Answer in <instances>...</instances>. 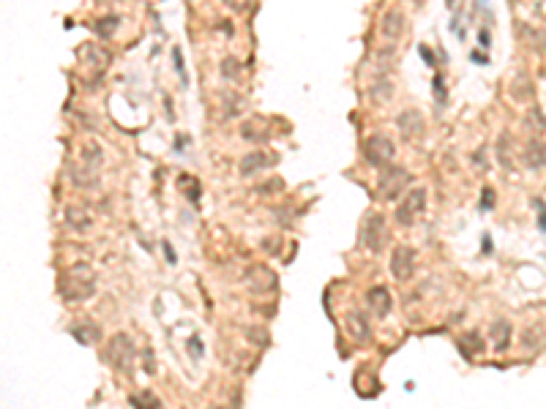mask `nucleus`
<instances>
[{"label": "nucleus", "instance_id": "obj_1", "mask_svg": "<svg viewBox=\"0 0 546 409\" xmlns=\"http://www.w3.org/2000/svg\"><path fill=\"white\" fill-rule=\"evenodd\" d=\"M58 289L63 295V300L69 303H82L87 297H93L96 292V271L87 262H77L69 271L61 273L58 278Z\"/></svg>", "mask_w": 546, "mask_h": 409}, {"label": "nucleus", "instance_id": "obj_2", "mask_svg": "<svg viewBox=\"0 0 546 409\" xmlns=\"http://www.w3.org/2000/svg\"><path fill=\"white\" fill-rule=\"evenodd\" d=\"M101 147L98 145H82V150H79V167L74 164L72 169H69V175H72V180L77 183L79 189H90V186H96V180H98V167H101Z\"/></svg>", "mask_w": 546, "mask_h": 409}, {"label": "nucleus", "instance_id": "obj_3", "mask_svg": "<svg viewBox=\"0 0 546 409\" xmlns=\"http://www.w3.org/2000/svg\"><path fill=\"white\" fill-rule=\"evenodd\" d=\"M412 180V175L404 169V167H399V164H386L383 169H380V180H377V197L380 200H399L401 197V191H404V186Z\"/></svg>", "mask_w": 546, "mask_h": 409}, {"label": "nucleus", "instance_id": "obj_4", "mask_svg": "<svg viewBox=\"0 0 546 409\" xmlns=\"http://www.w3.org/2000/svg\"><path fill=\"white\" fill-rule=\"evenodd\" d=\"M104 360H107L112 368L129 374V371H132V360H134V341H132V336H129V333H115L112 339L107 341Z\"/></svg>", "mask_w": 546, "mask_h": 409}, {"label": "nucleus", "instance_id": "obj_5", "mask_svg": "<svg viewBox=\"0 0 546 409\" xmlns=\"http://www.w3.org/2000/svg\"><path fill=\"white\" fill-rule=\"evenodd\" d=\"M361 243H364L369 251H375V254H380V251L388 246V229H386V218H383L380 213H369V216L364 218Z\"/></svg>", "mask_w": 546, "mask_h": 409}, {"label": "nucleus", "instance_id": "obj_6", "mask_svg": "<svg viewBox=\"0 0 546 409\" xmlns=\"http://www.w3.org/2000/svg\"><path fill=\"white\" fill-rule=\"evenodd\" d=\"M361 150H364V158H366L372 167H377V169H383L386 164H390L393 156H396V145H393L386 134H372L364 142Z\"/></svg>", "mask_w": 546, "mask_h": 409}, {"label": "nucleus", "instance_id": "obj_7", "mask_svg": "<svg viewBox=\"0 0 546 409\" xmlns=\"http://www.w3.org/2000/svg\"><path fill=\"white\" fill-rule=\"evenodd\" d=\"M426 202H429V191H426L423 186L410 189V191L404 194L401 204H399V210H396V221L404 224V227H410V224L426 210Z\"/></svg>", "mask_w": 546, "mask_h": 409}, {"label": "nucleus", "instance_id": "obj_8", "mask_svg": "<svg viewBox=\"0 0 546 409\" xmlns=\"http://www.w3.org/2000/svg\"><path fill=\"white\" fill-rule=\"evenodd\" d=\"M415 260H418L415 249L396 246V251L390 254V273H393V278L396 281H410L415 275Z\"/></svg>", "mask_w": 546, "mask_h": 409}, {"label": "nucleus", "instance_id": "obj_9", "mask_svg": "<svg viewBox=\"0 0 546 409\" xmlns=\"http://www.w3.org/2000/svg\"><path fill=\"white\" fill-rule=\"evenodd\" d=\"M276 284H279V278H276V273L271 271L268 265H251V268L246 271V286H249V292H254V295L273 292Z\"/></svg>", "mask_w": 546, "mask_h": 409}, {"label": "nucleus", "instance_id": "obj_10", "mask_svg": "<svg viewBox=\"0 0 546 409\" xmlns=\"http://www.w3.org/2000/svg\"><path fill=\"white\" fill-rule=\"evenodd\" d=\"M396 129L401 132L404 139H418L426 132V120L418 109H404V112L396 115Z\"/></svg>", "mask_w": 546, "mask_h": 409}, {"label": "nucleus", "instance_id": "obj_11", "mask_svg": "<svg viewBox=\"0 0 546 409\" xmlns=\"http://www.w3.org/2000/svg\"><path fill=\"white\" fill-rule=\"evenodd\" d=\"M404 28H407V22H404V14L401 11H396V8H390L383 14V22H380V36H383V41H388L390 47L401 39V33H404Z\"/></svg>", "mask_w": 546, "mask_h": 409}, {"label": "nucleus", "instance_id": "obj_12", "mask_svg": "<svg viewBox=\"0 0 546 409\" xmlns=\"http://www.w3.org/2000/svg\"><path fill=\"white\" fill-rule=\"evenodd\" d=\"M273 164H276V156L262 153V150H251V153H246L240 158V175L243 178H251V175H257V172H262V169H268Z\"/></svg>", "mask_w": 546, "mask_h": 409}, {"label": "nucleus", "instance_id": "obj_13", "mask_svg": "<svg viewBox=\"0 0 546 409\" xmlns=\"http://www.w3.org/2000/svg\"><path fill=\"white\" fill-rule=\"evenodd\" d=\"M366 306H369V311H372L377 319L388 317L390 314V292L386 289V286H372V289L366 292Z\"/></svg>", "mask_w": 546, "mask_h": 409}, {"label": "nucleus", "instance_id": "obj_14", "mask_svg": "<svg viewBox=\"0 0 546 409\" xmlns=\"http://www.w3.org/2000/svg\"><path fill=\"white\" fill-rule=\"evenodd\" d=\"M522 164L527 169H544L546 167V145L541 139H530L522 150Z\"/></svg>", "mask_w": 546, "mask_h": 409}, {"label": "nucleus", "instance_id": "obj_15", "mask_svg": "<svg viewBox=\"0 0 546 409\" xmlns=\"http://www.w3.org/2000/svg\"><path fill=\"white\" fill-rule=\"evenodd\" d=\"M344 325H347V333L355 341L372 339V325H369L366 314H361V311H350V314L344 317Z\"/></svg>", "mask_w": 546, "mask_h": 409}, {"label": "nucleus", "instance_id": "obj_16", "mask_svg": "<svg viewBox=\"0 0 546 409\" xmlns=\"http://www.w3.org/2000/svg\"><path fill=\"white\" fill-rule=\"evenodd\" d=\"M511 336H514V331H511V322L508 319L492 322V341H494V349L497 352H505L511 346Z\"/></svg>", "mask_w": 546, "mask_h": 409}, {"label": "nucleus", "instance_id": "obj_17", "mask_svg": "<svg viewBox=\"0 0 546 409\" xmlns=\"http://www.w3.org/2000/svg\"><path fill=\"white\" fill-rule=\"evenodd\" d=\"M63 218H66V224H69L72 229H77V232H87V229H90V224H93V218L87 216V210H85V207H77V204L66 207Z\"/></svg>", "mask_w": 546, "mask_h": 409}, {"label": "nucleus", "instance_id": "obj_18", "mask_svg": "<svg viewBox=\"0 0 546 409\" xmlns=\"http://www.w3.org/2000/svg\"><path fill=\"white\" fill-rule=\"evenodd\" d=\"M240 136L246 142H265L268 139V123H262L260 118L246 120V123H240Z\"/></svg>", "mask_w": 546, "mask_h": 409}, {"label": "nucleus", "instance_id": "obj_19", "mask_svg": "<svg viewBox=\"0 0 546 409\" xmlns=\"http://www.w3.org/2000/svg\"><path fill=\"white\" fill-rule=\"evenodd\" d=\"M72 336L79 341V344H96V341L101 339V331H98V325H93V322H79L72 328Z\"/></svg>", "mask_w": 546, "mask_h": 409}, {"label": "nucleus", "instance_id": "obj_20", "mask_svg": "<svg viewBox=\"0 0 546 409\" xmlns=\"http://www.w3.org/2000/svg\"><path fill=\"white\" fill-rule=\"evenodd\" d=\"M494 153H497V161H500L503 169H514V167H511V134H508V132H503V134L497 136Z\"/></svg>", "mask_w": 546, "mask_h": 409}, {"label": "nucleus", "instance_id": "obj_21", "mask_svg": "<svg viewBox=\"0 0 546 409\" xmlns=\"http://www.w3.org/2000/svg\"><path fill=\"white\" fill-rule=\"evenodd\" d=\"M118 25H120V17H118V14H107V17H101V19L96 22V33H98L101 39H112Z\"/></svg>", "mask_w": 546, "mask_h": 409}, {"label": "nucleus", "instance_id": "obj_22", "mask_svg": "<svg viewBox=\"0 0 546 409\" xmlns=\"http://www.w3.org/2000/svg\"><path fill=\"white\" fill-rule=\"evenodd\" d=\"M390 96H393V82L388 76H377L375 85H372V98L375 101H390Z\"/></svg>", "mask_w": 546, "mask_h": 409}, {"label": "nucleus", "instance_id": "obj_23", "mask_svg": "<svg viewBox=\"0 0 546 409\" xmlns=\"http://www.w3.org/2000/svg\"><path fill=\"white\" fill-rule=\"evenodd\" d=\"M459 346H462V352H465V357H472V355H478V352H483V341L478 333H468V336H462L459 341Z\"/></svg>", "mask_w": 546, "mask_h": 409}, {"label": "nucleus", "instance_id": "obj_24", "mask_svg": "<svg viewBox=\"0 0 546 409\" xmlns=\"http://www.w3.org/2000/svg\"><path fill=\"white\" fill-rule=\"evenodd\" d=\"M129 404L132 407H148V409H158L161 407V401H158L154 393H143V396H132L129 399Z\"/></svg>", "mask_w": 546, "mask_h": 409}, {"label": "nucleus", "instance_id": "obj_25", "mask_svg": "<svg viewBox=\"0 0 546 409\" xmlns=\"http://www.w3.org/2000/svg\"><path fill=\"white\" fill-rule=\"evenodd\" d=\"M219 68H222V76H224V79H238V76H240V63H238V58H233V55L224 58Z\"/></svg>", "mask_w": 546, "mask_h": 409}, {"label": "nucleus", "instance_id": "obj_26", "mask_svg": "<svg viewBox=\"0 0 546 409\" xmlns=\"http://www.w3.org/2000/svg\"><path fill=\"white\" fill-rule=\"evenodd\" d=\"M178 183L183 186V191H189V200H191V202H197V200H200V183H197L194 178L180 175V180H178Z\"/></svg>", "mask_w": 546, "mask_h": 409}, {"label": "nucleus", "instance_id": "obj_27", "mask_svg": "<svg viewBox=\"0 0 546 409\" xmlns=\"http://www.w3.org/2000/svg\"><path fill=\"white\" fill-rule=\"evenodd\" d=\"M222 104H224V118H227V115L233 118V115H238V112H240V107H243V98L233 93V96H224V98H222Z\"/></svg>", "mask_w": 546, "mask_h": 409}, {"label": "nucleus", "instance_id": "obj_28", "mask_svg": "<svg viewBox=\"0 0 546 409\" xmlns=\"http://www.w3.org/2000/svg\"><path fill=\"white\" fill-rule=\"evenodd\" d=\"M533 207L538 210V229L546 232V202L544 200H533Z\"/></svg>", "mask_w": 546, "mask_h": 409}, {"label": "nucleus", "instance_id": "obj_29", "mask_svg": "<svg viewBox=\"0 0 546 409\" xmlns=\"http://www.w3.org/2000/svg\"><path fill=\"white\" fill-rule=\"evenodd\" d=\"M434 96H437V104H440V107L448 101V96H445V87H443V76H440V74L434 76Z\"/></svg>", "mask_w": 546, "mask_h": 409}, {"label": "nucleus", "instance_id": "obj_30", "mask_svg": "<svg viewBox=\"0 0 546 409\" xmlns=\"http://www.w3.org/2000/svg\"><path fill=\"white\" fill-rule=\"evenodd\" d=\"M492 204H494V191L489 186H483V191H481V210H489Z\"/></svg>", "mask_w": 546, "mask_h": 409}, {"label": "nucleus", "instance_id": "obj_31", "mask_svg": "<svg viewBox=\"0 0 546 409\" xmlns=\"http://www.w3.org/2000/svg\"><path fill=\"white\" fill-rule=\"evenodd\" d=\"M418 52H421V58H423V63H426V66H429V68H434V66H437V61H434V52H432V50H429L426 44H421V47H418Z\"/></svg>", "mask_w": 546, "mask_h": 409}, {"label": "nucleus", "instance_id": "obj_32", "mask_svg": "<svg viewBox=\"0 0 546 409\" xmlns=\"http://www.w3.org/2000/svg\"><path fill=\"white\" fill-rule=\"evenodd\" d=\"M249 339H257L254 341L257 346H265V344H268V333H265V331H260V328H254V331H249Z\"/></svg>", "mask_w": 546, "mask_h": 409}, {"label": "nucleus", "instance_id": "obj_33", "mask_svg": "<svg viewBox=\"0 0 546 409\" xmlns=\"http://www.w3.org/2000/svg\"><path fill=\"white\" fill-rule=\"evenodd\" d=\"M222 3H224V6L230 8V11H238V14L249 8V0H222Z\"/></svg>", "mask_w": 546, "mask_h": 409}, {"label": "nucleus", "instance_id": "obj_34", "mask_svg": "<svg viewBox=\"0 0 546 409\" xmlns=\"http://www.w3.org/2000/svg\"><path fill=\"white\" fill-rule=\"evenodd\" d=\"M189 349H191V355H194L197 360L202 357V344H200V339H197V336H191V339H189Z\"/></svg>", "mask_w": 546, "mask_h": 409}, {"label": "nucleus", "instance_id": "obj_35", "mask_svg": "<svg viewBox=\"0 0 546 409\" xmlns=\"http://www.w3.org/2000/svg\"><path fill=\"white\" fill-rule=\"evenodd\" d=\"M282 180H271V183H265V186H260V191H282Z\"/></svg>", "mask_w": 546, "mask_h": 409}, {"label": "nucleus", "instance_id": "obj_36", "mask_svg": "<svg viewBox=\"0 0 546 409\" xmlns=\"http://www.w3.org/2000/svg\"><path fill=\"white\" fill-rule=\"evenodd\" d=\"M145 371H148V374L156 371V366H154V352H151V349H145Z\"/></svg>", "mask_w": 546, "mask_h": 409}, {"label": "nucleus", "instance_id": "obj_37", "mask_svg": "<svg viewBox=\"0 0 546 409\" xmlns=\"http://www.w3.org/2000/svg\"><path fill=\"white\" fill-rule=\"evenodd\" d=\"M164 251H167V262H169V265H175L178 260H175V254H172V246H169V243H164Z\"/></svg>", "mask_w": 546, "mask_h": 409}, {"label": "nucleus", "instance_id": "obj_38", "mask_svg": "<svg viewBox=\"0 0 546 409\" xmlns=\"http://www.w3.org/2000/svg\"><path fill=\"white\" fill-rule=\"evenodd\" d=\"M481 47H489V30H481Z\"/></svg>", "mask_w": 546, "mask_h": 409}, {"label": "nucleus", "instance_id": "obj_39", "mask_svg": "<svg viewBox=\"0 0 546 409\" xmlns=\"http://www.w3.org/2000/svg\"><path fill=\"white\" fill-rule=\"evenodd\" d=\"M470 58H472V61H475V63H481V66H483V63H486V58H483V55H481V52H472V55H470Z\"/></svg>", "mask_w": 546, "mask_h": 409}, {"label": "nucleus", "instance_id": "obj_40", "mask_svg": "<svg viewBox=\"0 0 546 409\" xmlns=\"http://www.w3.org/2000/svg\"><path fill=\"white\" fill-rule=\"evenodd\" d=\"M98 3H118V0H98Z\"/></svg>", "mask_w": 546, "mask_h": 409}, {"label": "nucleus", "instance_id": "obj_41", "mask_svg": "<svg viewBox=\"0 0 546 409\" xmlns=\"http://www.w3.org/2000/svg\"><path fill=\"white\" fill-rule=\"evenodd\" d=\"M445 3H448V6H454V3H456V0H445Z\"/></svg>", "mask_w": 546, "mask_h": 409}]
</instances>
